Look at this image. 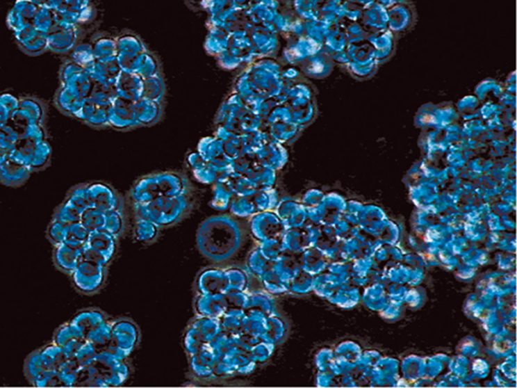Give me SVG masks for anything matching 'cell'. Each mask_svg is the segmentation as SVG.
I'll use <instances>...</instances> for the list:
<instances>
[{"mask_svg": "<svg viewBox=\"0 0 517 388\" xmlns=\"http://www.w3.org/2000/svg\"><path fill=\"white\" fill-rule=\"evenodd\" d=\"M248 227L231 216H211L205 220L197 232V247L200 253L211 262H227L244 246Z\"/></svg>", "mask_w": 517, "mask_h": 388, "instance_id": "6da1fadb", "label": "cell"}, {"mask_svg": "<svg viewBox=\"0 0 517 388\" xmlns=\"http://www.w3.org/2000/svg\"><path fill=\"white\" fill-rule=\"evenodd\" d=\"M191 205L192 202L187 193L159 197L148 204H136V215L159 227H171L188 215Z\"/></svg>", "mask_w": 517, "mask_h": 388, "instance_id": "7a4b0ae2", "label": "cell"}, {"mask_svg": "<svg viewBox=\"0 0 517 388\" xmlns=\"http://www.w3.org/2000/svg\"><path fill=\"white\" fill-rule=\"evenodd\" d=\"M186 184L177 175H158L140 180L133 191L136 204H148L159 197L181 195L186 193Z\"/></svg>", "mask_w": 517, "mask_h": 388, "instance_id": "3957f363", "label": "cell"}, {"mask_svg": "<svg viewBox=\"0 0 517 388\" xmlns=\"http://www.w3.org/2000/svg\"><path fill=\"white\" fill-rule=\"evenodd\" d=\"M51 157L52 147L48 140H32L19 138L10 152V159L24 165L33 172L47 168L50 164Z\"/></svg>", "mask_w": 517, "mask_h": 388, "instance_id": "277c9868", "label": "cell"}, {"mask_svg": "<svg viewBox=\"0 0 517 388\" xmlns=\"http://www.w3.org/2000/svg\"><path fill=\"white\" fill-rule=\"evenodd\" d=\"M108 265L82 258L71 274L73 285L83 294L97 293L106 280Z\"/></svg>", "mask_w": 517, "mask_h": 388, "instance_id": "5b68a950", "label": "cell"}, {"mask_svg": "<svg viewBox=\"0 0 517 388\" xmlns=\"http://www.w3.org/2000/svg\"><path fill=\"white\" fill-rule=\"evenodd\" d=\"M222 332L220 318L198 316L185 334L184 345L189 355L199 352Z\"/></svg>", "mask_w": 517, "mask_h": 388, "instance_id": "8992f818", "label": "cell"}, {"mask_svg": "<svg viewBox=\"0 0 517 388\" xmlns=\"http://www.w3.org/2000/svg\"><path fill=\"white\" fill-rule=\"evenodd\" d=\"M139 339V329L135 323L128 320L113 321L110 344L106 351L124 360L135 349Z\"/></svg>", "mask_w": 517, "mask_h": 388, "instance_id": "52a82bcc", "label": "cell"}, {"mask_svg": "<svg viewBox=\"0 0 517 388\" xmlns=\"http://www.w3.org/2000/svg\"><path fill=\"white\" fill-rule=\"evenodd\" d=\"M117 251V237L106 231L89 233L82 249V258L108 265Z\"/></svg>", "mask_w": 517, "mask_h": 388, "instance_id": "ba28073f", "label": "cell"}, {"mask_svg": "<svg viewBox=\"0 0 517 388\" xmlns=\"http://www.w3.org/2000/svg\"><path fill=\"white\" fill-rule=\"evenodd\" d=\"M282 226L279 218L270 211L256 213L249 218L248 232L258 243L279 238Z\"/></svg>", "mask_w": 517, "mask_h": 388, "instance_id": "9c48e42d", "label": "cell"}, {"mask_svg": "<svg viewBox=\"0 0 517 388\" xmlns=\"http://www.w3.org/2000/svg\"><path fill=\"white\" fill-rule=\"evenodd\" d=\"M86 200L88 207L99 209L104 213L122 211L119 195L108 184L101 182L86 184Z\"/></svg>", "mask_w": 517, "mask_h": 388, "instance_id": "30bf717a", "label": "cell"}, {"mask_svg": "<svg viewBox=\"0 0 517 388\" xmlns=\"http://www.w3.org/2000/svg\"><path fill=\"white\" fill-rule=\"evenodd\" d=\"M48 49L56 53H66L74 48L78 40V31L74 24L58 22L47 33Z\"/></svg>", "mask_w": 517, "mask_h": 388, "instance_id": "8fae6325", "label": "cell"}, {"mask_svg": "<svg viewBox=\"0 0 517 388\" xmlns=\"http://www.w3.org/2000/svg\"><path fill=\"white\" fill-rule=\"evenodd\" d=\"M13 33L17 44L26 54L38 56L49 50L47 33L37 30L33 24L19 29Z\"/></svg>", "mask_w": 517, "mask_h": 388, "instance_id": "7c38bea8", "label": "cell"}, {"mask_svg": "<svg viewBox=\"0 0 517 388\" xmlns=\"http://www.w3.org/2000/svg\"><path fill=\"white\" fill-rule=\"evenodd\" d=\"M196 289L199 294H226L227 276L226 269H205L196 281Z\"/></svg>", "mask_w": 517, "mask_h": 388, "instance_id": "4fadbf2b", "label": "cell"}, {"mask_svg": "<svg viewBox=\"0 0 517 388\" xmlns=\"http://www.w3.org/2000/svg\"><path fill=\"white\" fill-rule=\"evenodd\" d=\"M53 342L63 348L68 359H73L77 350L86 342V339L74 325L69 322L56 330Z\"/></svg>", "mask_w": 517, "mask_h": 388, "instance_id": "5bb4252c", "label": "cell"}, {"mask_svg": "<svg viewBox=\"0 0 517 388\" xmlns=\"http://www.w3.org/2000/svg\"><path fill=\"white\" fill-rule=\"evenodd\" d=\"M195 311L198 316L222 318L227 312L224 294H199L195 300Z\"/></svg>", "mask_w": 517, "mask_h": 388, "instance_id": "9a60e30c", "label": "cell"}, {"mask_svg": "<svg viewBox=\"0 0 517 388\" xmlns=\"http://www.w3.org/2000/svg\"><path fill=\"white\" fill-rule=\"evenodd\" d=\"M82 249L63 243L57 245L54 250V262L56 268L63 273L71 275L78 263L82 259Z\"/></svg>", "mask_w": 517, "mask_h": 388, "instance_id": "2e32d148", "label": "cell"}, {"mask_svg": "<svg viewBox=\"0 0 517 388\" xmlns=\"http://www.w3.org/2000/svg\"><path fill=\"white\" fill-rule=\"evenodd\" d=\"M32 171L19 163L8 159L0 165V182L6 186L19 187L26 184Z\"/></svg>", "mask_w": 517, "mask_h": 388, "instance_id": "e0dca14e", "label": "cell"}, {"mask_svg": "<svg viewBox=\"0 0 517 388\" xmlns=\"http://www.w3.org/2000/svg\"><path fill=\"white\" fill-rule=\"evenodd\" d=\"M85 98L82 97L74 87L61 86L56 93L55 102L57 108L65 115L74 117L78 109L81 108Z\"/></svg>", "mask_w": 517, "mask_h": 388, "instance_id": "ac0fdd59", "label": "cell"}, {"mask_svg": "<svg viewBox=\"0 0 517 388\" xmlns=\"http://www.w3.org/2000/svg\"><path fill=\"white\" fill-rule=\"evenodd\" d=\"M190 357L191 369L197 378H205L213 376L216 357L208 344L205 345L199 352Z\"/></svg>", "mask_w": 517, "mask_h": 388, "instance_id": "d6986e66", "label": "cell"}, {"mask_svg": "<svg viewBox=\"0 0 517 388\" xmlns=\"http://www.w3.org/2000/svg\"><path fill=\"white\" fill-rule=\"evenodd\" d=\"M106 316L102 312L98 311V309H83V311L79 312L74 318L71 320V323L74 325L81 334H83L84 338L88 336V334L92 331L93 329L100 325L104 321L106 320Z\"/></svg>", "mask_w": 517, "mask_h": 388, "instance_id": "ffe728a7", "label": "cell"}, {"mask_svg": "<svg viewBox=\"0 0 517 388\" xmlns=\"http://www.w3.org/2000/svg\"><path fill=\"white\" fill-rule=\"evenodd\" d=\"M40 353H41L44 369L55 371L57 373L69 360L68 357L65 354L63 348L55 344L54 342L41 348Z\"/></svg>", "mask_w": 517, "mask_h": 388, "instance_id": "44dd1931", "label": "cell"}, {"mask_svg": "<svg viewBox=\"0 0 517 388\" xmlns=\"http://www.w3.org/2000/svg\"><path fill=\"white\" fill-rule=\"evenodd\" d=\"M19 111L30 122L44 124L46 108L43 102L35 97H19Z\"/></svg>", "mask_w": 517, "mask_h": 388, "instance_id": "7402d4cb", "label": "cell"}, {"mask_svg": "<svg viewBox=\"0 0 517 388\" xmlns=\"http://www.w3.org/2000/svg\"><path fill=\"white\" fill-rule=\"evenodd\" d=\"M113 323V321L106 318L86 337V341L95 346V349L97 350V353L98 352L106 351L109 344H110Z\"/></svg>", "mask_w": 517, "mask_h": 388, "instance_id": "603a6c76", "label": "cell"}, {"mask_svg": "<svg viewBox=\"0 0 517 388\" xmlns=\"http://www.w3.org/2000/svg\"><path fill=\"white\" fill-rule=\"evenodd\" d=\"M274 264L275 262L267 258L258 247L249 253L247 261L249 271L258 278L262 277L267 271L273 268Z\"/></svg>", "mask_w": 517, "mask_h": 388, "instance_id": "cb8c5ba5", "label": "cell"}, {"mask_svg": "<svg viewBox=\"0 0 517 388\" xmlns=\"http://www.w3.org/2000/svg\"><path fill=\"white\" fill-rule=\"evenodd\" d=\"M227 276V291L229 292H242L248 291L249 287V275L244 269L238 267H231L226 269Z\"/></svg>", "mask_w": 517, "mask_h": 388, "instance_id": "d4e9b609", "label": "cell"}, {"mask_svg": "<svg viewBox=\"0 0 517 388\" xmlns=\"http://www.w3.org/2000/svg\"><path fill=\"white\" fill-rule=\"evenodd\" d=\"M106 222V213L99 211V209H93V207H87L85 211L82 213L80 223L88 229L89 232L104 231Z\"/></svg>", "mask_w": 517, "mask_h": 388, "instance_id": "484cf974", "label": "cell"}, {"mask_svg": "<svg viewBox=\"0 0 517 388\" xmlns=\"http://www.w3.org/2000/svg\"><path fill=\"white\" fill-rule=\"evenodd\" d=\"M87 73L88 70L70 60L62 66L61 71H60L61 84L62 86H74Z\"/></svg>", "mask_w": 517, "mask_h": 388, "instance_id": "4316f807", "label": "cell"}, {"mask_svg": "<svg viewBox=\"0 0 517 388\" xmlns=\"http://www.w3.org/2000/svg\"><path fill=\"white\" fill-rule=\"evenodd\" d=\"M271 300L272 298L267 296V291H257L253 293L249 292L248 302L245 312H258L266 316H271Z\"/></svg>", "mask_w": 517, "mask_h": 388, "instance_id": "83f0119b", "label": "cell"}, {"mask_svg": "<svg viewBox=\"0 0 517 388\" xmlns=\"http://www.w3.org/2000/svg\"><path fill=\"white\" fill-rule=\"evenodd\" d=\"M44 367L43 361H42L41 353H40V349L35 350L32 354L28 356L24 362V374L26 378L30 382L35 385L37 382L38 379L41 378L42 374L44 373Z\"/></svg>", "mask_w": 517, "mask_h": 388, "instance_id": "f1b7e54d", "label": "cell"}, {"mask_svg": "<svg viewBox=\"0 0 517 388\" xmlns=\"http://www.w3.org/2000/svg\"><path fill=\"white\" fill-rule=\"evenodd\" d=\"M90 232L86 229L81 223H73L68 225L67 229V237L65 243L70 246L77 247V248H83L86 244Z\"/></svg>", "mask_w": 517, "mask_h": 388, "instance_id": "f546056e", "label": "cell"}, {"mask_svg": "<svg viewBox=\"0 0 517 388\" xmlns=\"http://www.w3.org/2000/svg\"><path fill=\"white\" fill-rule=\"evenodd\" d=\"M82 211H80L77 207H74L68 200H64L61 204L58 205L55 209L53 218L60 220L64 224H73V223L80 222Z\"/></svg>", "mask_w": 517, "mask_h": 388, "instance_id": "4dcf8cb0", "label": "cell"}, {"mask_svg": "<svg viewBox=\"0 0 517 388\" xmlns=\"http://www.w3.org/2000/svg\"><path fill=\"white\" fill-rule=\"evenodd\" d=\"M19 97L10 92L0 95V127L10 122L11 115L15 109L19 108Z\"/></svg>", "mask_w": 517, "mask_h": 388, "instance_id": "1f68e13d", "label": "cell"}, {"mask_svg": "<svg viewBox=\"0 0 517 388\" xmlns=\"http://www.w3.org/2000/svg\"><path fill=\"white\" fill-rule=\"evenodd\" d=\"M71 57H72L71 59L72 61L83 67L86 70H89L97 61L93 54L92 47L86 44H80L74 47Z\"/></svg>", "mask_w": 517, "mask_h": 388, "instance_id": "d6a6232c", "label": "cell"}, {"mask_svg": "<svg viewBox=\"0 0 517 388\" xmlns=\"http://www.w3.org/2000/svg\"><path fill=\"white\" fill-rule=\"evenodd\" d=\"M159 232V227L144 218H137L135 227V236L140 242L150 243L155 240Z\"/></svg>", "mask_w": 517, "mask_h": 388, "instance_id": "836d02e7", "label": "cell"}, {"mask_svg": "<svg viewBox=\"0 0 517 388\" xmlns=\"http://www.w3.org/2000/svg\"><path fill=\"white\" fill-rule=\"evenodd\" d=\"M67 229H68V224H64L60 220L52 218L47 229V238L54 246L63 244L66 241Z\"/></svg>", "mask_w": 517, "mask_h": 388, "instance_id": "e575fe53", "label": "cell"}, {"mask_svg": "<svg viewBox=\"0 0 517 388\" xmlns=\"http://www.w3.org/2000/svg\"><path fill=\"white\" fill-rule=\"evenodd\" d=\"M57 15H53L49 10H39L35 13V19L33 21V26L37 30L41 31L44 33H48L54 28L57 24Z\"/></svg>", "mask_w": 517, "mask_h": 388, "instance_id": "d590c367", "label": "cell"}, {"mask_svg": "<svg viewBox=\"0 0 517 388\" xmlns=\"http://www.w3.org/2000/svg\"><path fill=\"white\" fill-rule=\"evenodd\" d=\"M65 200H68L70 204L77 207L80 211L83 213L88 207L86 200V184H80L73 187L68 193H67Z\"/></svg>", "mask_w": 517, "mask_h": 388, "instance_id": "8d00e7d4", "label": "cell"}, {"mask_svg": "<svg viewBox=\"0 0 517 388\" xmlns=\"http://www.w3.org/2000/svg\"><path fill=\"white\" fill-rule=\"evenodd\" d=\"M97 350L95 349V346L86 341L79 349L77 350L74 355V360L79 367H85L90 365L91 363L95 360V356H97Z\"/></svg>", "mask_w": 517, "mask_h": 388, "instance_id": "74e56055", "label": "cell"}, {"mask_svg": "<svg viewBox=\"0 0 517 388\" xmlns=\"http://www.w3.org/2000/svg\"><path fill=\"white\" fill-rule=\"evenodd\" d=\"M122 229H124V218H122V211H113L106 213L104 231L117 238L122 234Z\"/></svg>", "mask_w": 517, "mask_h": 388, "instance_id": "f35d334b", "label": "cell"}, {"mask_svg": "<svg viewBox=\"0 0 517 388\" xmlns=\"http://www.w3.org/2000/svg\"><path fill=\"white\" fill-rule=\"evenodd\" d=\"M19 138L21 137H19V134L17 133V129L13 128L8 122L4 126L0 127V146L3 147V148L10 151L13 150Z\"/></svg>", "mask_w": 517, "mask_h": 388, "instance_id": "ab89813d", "label": "cell"}, {"mask_svg": "<svg viewBox=\"0 0 517 388\" xmlns=\"http://www.w3.org/2000/svg\"><path fill=\"white\" fill-rule=\"evenodd\" d=\"M272 351H273V344L265 342V341H260L249 350V355H251L256 364H262V363L268 360Z\"/></svg>", "mask_w": 517, "mask_h": 388, "instance_id": "60d3db41", "label": "cell"}, {"mask_svg": "<svg viewBox=\"0 0 517 388\" xmlns=\"http://www.w3.org/2000/svg\"><path fill=\"white\" fill-rule=\"evenodd\" d=\"M224 298L227 300V311L229 309L245 311L247 302H248L249 292H229V293L224 294Z\"/></svg>", "mask_w": 517, "mask_h": 388, "instance_id": "b9f144b4", "label": "cell"}, {"mask_svg": "<svg viewBox=\"0 0 517 388\" xmlns=\"http://www.w3.org/2000/svg\"><path fill=\"white\" fill-rule=\"evenodd\" d=\"M47 131L44 129V124L40 122H31L26 129L22 131V139H28L32 140H47Z\"/></svg>", "mask_w": 517, "mask_h": 388, "instance_id": "7bdbcfd3", "label": "cell"}, {"mask_svg": "<svg viewBox=\"0 0 517 388\" xmlns=\"http://www.w3.org/2000/svg\"><path fill=\"white\" fill-rule=\"evenodd\" d=\"M10 152L11 151L8 150V149L0 146V165H1L2 163L6 162V160L10 159Z\"/></svg>", "mask_w": 517, "mask_h": 388, "instance_id": "ee69618b", "label": "cell"}]
</instances>
